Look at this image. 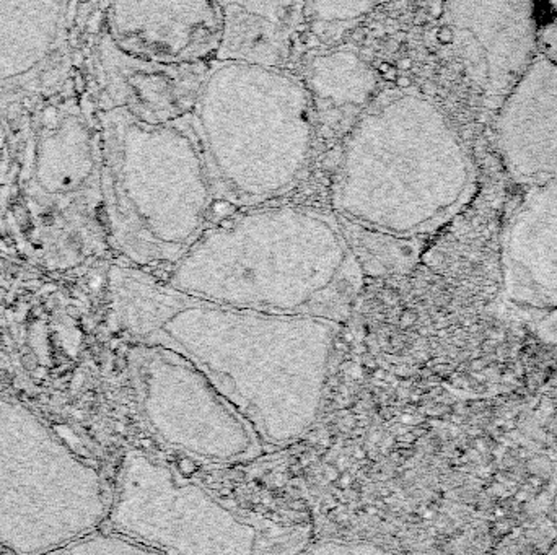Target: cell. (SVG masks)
<instances>
[{"label": "cell", "instance_id": "cell-1", "mask_svg": "<svg viewBox=\"0 0 557 555\" xmlns=\"http://www.w3.org/2000/svg\"><path fill=\"white\" fill-rule=\"evenodd\" d=\"M109 300L117 329L188 358L266 448L287 447L314 425L341 324L212 302L140 267H113Z\"/></svg>", "mask_w": 557, "mask_h": 555}, {"label": "cell", "instance_id": "cell-2", "mask_svg": "<svg viewBox=\"0 0 557 555\" xmlns=\"http://www.w3.org/2000/svg\"><path fill=\"white\" fill-rule=\"evenodd\" d=\"M364 274L334 212L264 204L211 222L165 280L217 303L342 324Z\"/></svg>", "mask_w": 557, "mask_h": 555}, {"label": "cell", "instance_id": "cell-3", "mask_svg": "<svg viewBox=\"0 0 557 555\" xmlns=\"http://www.w3.org/2000/svg\"><path fill=\"white\" fill-rule=\"evenodd\" d=\"M473 183L471 158L445 113L419 93L386 90L344 135L330 195L346 224L414 240L450 220Z\"/></svg>", "mask_w": 557, "mask_h": 555}, {"label": "cell", "instance_id": "cell-4", "mask_svg": "<svg viewBox=\"0 0 557 555\" xmlns=\"http://www.w3.org/2000/svg\"><path fill=\"white\" fill-rule=\"evenodd\" d=\"M189 122L216 202L258 207L301 183L317 119L305 81L277 66L217 59Z\"/></svg>", "mask_w": 557, "mask_h": 555}, {"label": "cell", "instance_id": "cell-5", "mask_svg": "<svg viewBox=\"0 0 557 555\" xmlns=\"http://www.w3.org/2000/svg\"><path fill=\"white\" fill-rule=\"evenodd\" d=\"M108 126L114 243L140 269L168 271L211 224L216 202L189 116L147 124L116 111Z\"/></svg>", "mask_w": 557, "mask_h": 555}, {"label": "cell", "instance_id": "cell-6", "mask_svg": "<svg viewBox=\"0 0 557 555\" xmlns=\"http://www.w3.org/2000/svg\"><path fill=\"white\" fill-rule=\"evenodd\" d=\"M106 520L157 554H299L312 544L305 523L228 503L140 449L122 459Z\"/></svg>", "mask_w": 557, "mask_h": 555}, {"label": "cell", "instance_id": "cell-7", "mask_svg": "<svg viewBox=\"0 0 557 555\" xmlns=\"http://www.w3.org/2000/svg\"><path fill=\"white\" fill-rule=\"evenodd\" d=\"M111 495L95 467L33 412L0 399V544L57 552L108 518Z\"/></svg>", "mask_w": 557, "mask_h": 555}, {"label": "cell", "instance_id": "cell-8", "mask_svg": "<svg viewBox=\"0 0 557 555\" xmlns=\"http://www.w3.org/2000/svg\"><path fill=\"white\" fill-rule=\"evenodd\" d=\"M129 373L142 422L165 448L207 464L246 463L266 449L248 418L175 350L135 344Z\"/></svg>", "mask_w": 557, "mask_h": 555}, {"label": "cell", "instance_id": "cell-9", "mask_svg": "<svg viewBox=\"0 0 557 555\" xmlns=\"http://www.w3.org/2000/svg\"><path fill=\"white\" fill-rule=\"evenodd\" d=\"M444 2L469 79L489 97L505 95L536 57V0Z\"/></svg>", "mask_w": 557, "mask_h": 555}, {"label": "cell", "instance_id": "cell-10", "mask_svg": "<svg viewBox=\"0 0 557 555\" xmlns=\"http://www.w3.org/2000/svg\"><path fill=\"white\" fill-rule=\"evenodd\" d=\"M113 25L122 51L167 64L217 56L223 28L217 0H114Z\"/></svg>", "mask_w": 557, "mask_h": 555}, {"label": "cell", "instance_id": "cell-11", "mask_svg": "<svg viewBox=\"0 0 557 555\" xmlns=\"http://www.w3.org/2000/svg\"><path fill=\"white\" fill-rule=\"evenodd\" d=\"M497 144L515 179L538 184L557 177V62L535 57L510 86Z\"/></svg>", "mask_w": 557, "mask_h": 555}, {"label": "cell", "instance_id": "cell-12", "mask_svg": "<svg viewBox=\"0 0 557 555\" xmlns=\"http://www.w3.org/2000/svg\"><path fill=\"white\" fill-rule=\"evenodd\" d=\"M504 271L512 298L557 304V177L533 186L510 215Z\"/></svg>", "mask_w": 557, "mask_h": 555}, {"label": "cell", "instance_id": "cell-13", "mask_svg": "<svg viewBox=\"0 0 557 555\" xmlns=\"http://www.w3.org/2000/svg\"><path fill=\"white\" fill-rule=\"evenodd\" d=\"M111 97L127 116L167 124L189 116L207 72L205 62L167 64L122 52L113 61Z\"/></svg>", "mask_w": 557, "mask_h": 555}, {"label": "cell", "instance_id": "cell-14", "mask_svg": "<svg viewBox=\"0 0 557 555\" xmlns=\"http://www.w3.org/2000/svg\"><path fill=\"white\" fill-rule=\"evenodd\" d=\"M222 41L217 59L281 67L290 54L300 0H217Z\"/></svg>", "mask_w": 557, "mask_h": 555}, {"label": "cell", "instance_id": "cell-15", "mask_svg": "<svg viewBox=\"0 0 557 555\" xmlns=\"http://www.w3.org/2000/svg\"><path fill=\"white\" fill-rule=\"evenodd\" d=\"M305 86L317 126L330 135H346L375 98L377 77L357 52L336 49L312 57Z\"/></svg>", "mask_w": 557, "mask_h": 555}, {"label": "cell", "instance_id": "cell-16", "mask_svg": "<svg viewBox=\"0 0 557 555\" xmlns=\"http://www.w3.org/2000/svg\"><path fill=\"white\" fill-rule=\"evenodd\" d=\"M377 3L378 0H307L305 13L319 38L334 41L354 28Z\"/></svg>", "mask_w": 557, "mask_h": 555}, {"label": "cell", "instance_id": "cell-17", "mask_svg": "<svg viewBox=\"0 0 557 555\" xmlns=\"http://www.w3.org/2000/svg\"><path fill=\"white\" fill-rule=\"evenodd\" d=\"M64 554H157L149 545L121 532H100L98 529L72 541L57 550Z\"/></svg>", "mask_w": 557, "mask_h": 555}, {"label": "cell", "instance_id": "cell-18", "mask_svg": "<svg viewBox=\"0 0 557 555\" xmlns=\"http://www.w3.org/2000/svg\"><path fill=\"white\" fill-rule=\"evenodd\" d=\"M536 44L557 62V0H536Z\"/></svg>", "mask_w": 557, "mask_h": 555}, {"label": "cell", "instance_id": "cell-19", "mask_svg": "<svg viewBox=\"0 0 557 555\" xmlns=\"http://www.w3.org/2000/svg\"><path fill=\"white\" fill-rule=\"evenodd\" d=\"M383 549H377L367 543H346L342 545L339 541H328V543H321V545L310 544L305 552H324V554H360V552H381Z\"/></svg>", "mask_w": 557, "mask_h": 555}]
</instances>
